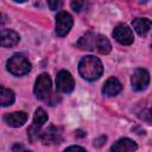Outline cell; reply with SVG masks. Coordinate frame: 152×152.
I'll use <instances>...</instances> for the list:
<instances>
[{"label": "cell", "mask_w": 152, "mask_h": 152, "mask_svg": "<svg viewBox=\"0 0 152 152\" xmlns=\"http://www.w3.org/2000/svg\"><path fill=\"white\" fill-rule=\"evenodd\" d=\"M77 46L82 50L97 51L102 55L108 53L112 49L109 40L104 36L94 32H87L84 36H82L77 42Z\"/></svg>", "instance_id": "cell-1"}, {"label": "cell", "mask_w": 152, "mask_h": 152, "mask_svg": "<svg viewBox=\"0 0 152 152\" xmlns=\"http://www.w3.org/2000/svg\"><path fill=\"white\" fill-rule=\"evenodd\" d=\"M78 71L81 76L88 81H95L100 78L103 72L101 61L95 56H86L78 64Z\"/></svg>", "instance_id": "cell-2"}, {"label": "cell", "mask_w": 152, "mask_h": 152, "mask_svg": "<svg viewBox=\"0 0 152 152\" xmlns=\"http://www.w3.org/2000/svg\"><path fill=\"white\" fill-rule=\"evenodd\" d=\"M7 70L15 76H21L31 70V63L24 55L15 53L7 61Z\"/></svg>", "instance_id": "cell-3"}, {"label": "cell", "mask_w": 152, "mask_h": 152, "mask_svg": "<svg viewBox=\"0 0 152 152\" xmlns=\"http://www.w3.org/2000/svg\"><path fill=\"white\" fill-rule=\"evenodd\" d=\"M33 91H34V95L37 99L48 100V97L50 96V93H51V80L48 74L44 72L37 77Z\"/></svg>", "instance_id": "cell-4"}, {"label": "cell", "mask_w": 152, "mask_h": 152, "mask_svg": "<svg viewBox=\"0 0 152 152\" xmlns=\"http://www.w3.org/2000/svg\"><path fill=\"white\" fill-rule=\"evenodd\" d=\"M72 24H74L72 17L68 12H64V11L58 12L56 15V33H57V36H59V37L66 36L70 32Z\"/></svg>", "instance_id": "cell-5"}, {"label": "cell", "mask_w": 152, "mask_h": 152, "mask_svg": "<svg viewBox=\"0 0 152 152\" xmlns=\"http://www.w3.org/2000/svg\"><path fill=\"white\" fill-rule=\"evenodd\" d=\"M75 82L71 74L66 70H61L56 76V88L58 91L69 94L74 90Z\"/></svg>", "instance_id": "cell-6"}, {"label": "cell", "mask_w": 152, "mask_h": 152, "mask_svg": "<svg viewBox=\"0 0 152 152\" xmlns=\"http://www.w3.org/2000/svg\"><path fill=\"white\" fill-rule=\"evenodd\" d=\"M132 87L134 90L137 91H141V90H145L150 83V75L147 72V70L145 69H135V71L133 72L132 75Z\"/></svg>", "instance_id": "cell-7"}, {"label": "cell", "mask_w": 152, "mask_h": 152, "mask_svg": "<svg viewBox=\"0 0 152 152\" xmlns=\"http://www.w3.org/2000/svg\"><path fill=\"white\" fill-rule=\"evenodd\" d=\"M113 37L116 39V42H119L122 45H129L134 40L132 30L127 25H124V24H120L114 28Z\"/></svg>", "instance_id": "cell-8"}, {"label": "cell", "mask_w": 152, "mask_h": 152, "mask_svg": "<svg viewBox=\"0 0 152 152\" xmlns=\"http://www.w3.org/2000/svg\"><path fill=\"white\" fill-rule=\"evenodd\" d=\"M40 140L45 145H51V144H61L62 141V133L61 129L56 126H49L45 131L42 132L40 134Z\"/></svg>", "instance_id": "cell-9"}, {"label": "cell", "mask_w": 152, "mask_h": 152, "mask_svg": "<svg viewBox=\"0 0 152 152\" xmlns=\"http://www.w3.org/2000/svg\"><path fill=\"white\" fill-rule=\"evenodd\" d=\"M137 148H138V145L132 139L122 138L112 145L110 152H134Z\"/></svg>", "instance_id": "cell-10"}, {"label": "cell", "mask_w": 152, "mask_h": 152, "mask_svg": "<svg viewBox=\"0 0 152 152\" xmlns=\"http://www.w3.org/2000/svg\"><path fill=\"white\" fill-rule=\"evenodd\" d=\"M4 120L11 127H20L26 122L27 115L25 112H13V113L6 114L4 116Z\"/></svg>", "instance_id": "cell-11"}, {"label": "cell", "mask_w": 152, "mask_h": 152, "mask_svg": "<svg viewBox=\"0 0 152 152\" xmlns=\"http://www.w3.org/2000/svg\"><path fill=\"white\" fill-rule=\"evenodd\" d=\"M19 42V36L17 32H14L13 30H8V28H2L1 30V45L2 46H14L17 45Z\"/></svg>", "instance_id": "cell-12"}, {"label": "cell", "mask_w": 152, "mask_h": 152, "mask_svg": "<svg viewBox=\"0 0 152 152\" xmlns=\"http://www.w3.org/2000/svg\"><path fill=\"white\" fill-rule=\"evenodd\" d=\"M120 91H121V83L115 77L108 78L102 88V93L107 96H114V95L119 94Z\"/></svg>", "instance_id": "cell-13"}, {"label": "cell", "mask_w": 152, "mask_h": 152, "mask_svg": "<svg viewBox=\"0 0 152 152\" xmlns=\"http://www.w3.org/2000/svg\"><path fill=\"white\" fill-rule=\"evenodd\" d=\"M132 25H133V28L137 31L138 34L145 36L150 31V28L152 26V21L147 18H135L132 21Z\"/></svg>", "instance_id": "cell-14"}, {"label": "cell", "mask_w": 152, "mask_h": 152, "mask_svg": "<svg viewBox=\"0 0 152 152\" xmlns=\"http://www.w3.org/2000/svg\"><path fill=\"white\" fill-rule=\"evenodd\" d=\"M14 102V93L11 89H7L5 87H1V93H0V104L2 107L10 106Z\"/></svg>", "instance_id": "cell-15"}, {"label": "cell", "mask_w": 152, "mask_h": 152, "mask_svg": "<svg viewBox=\"0 0 152 152\" xmlns=\"http://www.w3.org/2000/svg\"><path fill=\"white\" fill-rule=\"evenodd\" d=\"M48 121V114L43 108H37L33 115V126L40 128L45 122Z\"/></svg>", "instance_id": "cell-16"}, {"label": "cell", "mask_w": 152, "mask_h": 152, "mask_svg": "<svg viewBox=\"0 0 152 152\" xmlns=\"http://www.w3.org/2000/svg\"><path fill=\"white\" fill-rule=\"evenodd\" d=\"M70 5H71V8H72L75 12H80V11H81V7L84 5V2H83V1H72Z\"/></svg>", "instance_id": "cell-17"}, {"label": "cell", "mask_w": 152, "mask_h": 152, "mask_svg": "<svg viewBox=\"0 0 152 152\" xmlns=\"http://www.w3.org/2000/svg\"><path fill=\"white\" fill-rule=\"evenodd\" d=\"M48 5H49L50 10L55 11V10H57V8H59L62 6V2L61 1H48Z\"/></svg>", "instance_id": "cell-18"}, {"label": "cell", "mask_w": 152, "mask_h": 152, "mask_svg": "<svg viewBox=\"0 0 152 152\" xmlns=\"http://www.w3.org/2000/svg\"><path fill=\"white\" fill-rule=\"evenodd\" d=\"M64 152H86V150L81 146H70Z\"/></svg>", "instance_id": "cell-19"}, {"label": "cell", "mask_w": 152, "mask_h": 152, "mask_svg": "<svg viewBox=\"0 0 152 152\" xmlns=\"http://www.w3.org/2000/svg\"><path fill=\"white\" fill-rule=\"evenodd\" d=\"M107 140V138L104 137V135H101L100 138H97V139H95L94 140V145L95 146H97V147H100V146H102L103 145V142Z\"/></svg>", "instance_id": "cell-20"}, {"label": "cell", "mask_w": 152, "mask_h": 152, "mask_svg": "<svg viewBox=\"0 0 152 152\" xmlns=\"http://www.w3.org/2000/svg\"><path fill=\"white\" fill-rule=\"evenodd\" d=\"M21 147H23L21 145H14V146H13V151H15L17 148H21Z\"/></svg>", "instance_id": "cell-21"}, {"label": "cell", "mask_w": 152, "mask_h": 152, "mask_svg": "<svg viewBox=\"0 0 152 152\" xmlns=\"http://www.w3.org/2000/svg\"><path fill=\"white\" fill-rule=\"evenodd\" d=\"M148 116H150V120L152 121V108L150 109V112H148Z\"/></svg>", "instance_id": "cell-22"}, {"label": "cell", "mask_w": 152, "mask_h": 152, "mask_svg": "<svg viewBox=\"0 0 152 152\" xmlns=\"http://www.w3.org/2000/svg\"><path fill=\"white\" fill-rule=\"evenodd\" d=\"M23 152H31V151H23Z\"/></svg>", "instance_id": "cell-23"}]
</instances>
